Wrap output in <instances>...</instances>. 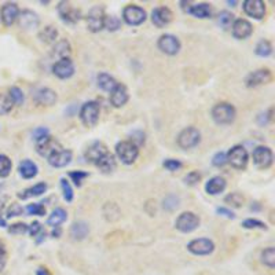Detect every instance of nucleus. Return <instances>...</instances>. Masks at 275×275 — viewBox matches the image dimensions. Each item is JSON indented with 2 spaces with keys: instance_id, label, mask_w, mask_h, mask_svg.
<instances>
[{
  "instance_id": "obj_1",
  "label": "nucleus",
  "mask_w": 275,
  "mask_h": 275,
  "mask_svg": "<svg viewBox=\"0 0 275 275\" xmlns=\"http://www.w3.org/2000/svg\"><path fill=\"white\" fill-rule=\"evenodd\" d=\"M235 116H237V110L231 103L220 102L215 105L213 109H212V118L219 126L231 124L235 120Z\"/></svg>"
},
{
  "instance_id": "obj_2",
  "label": "nucleus",
  "mask_w": 275,
  "mask_h": 275,
  "mask_svg": "<svg viewBox=\"0 0 275 275\" xmlns=\"http://www.w3.org/2000/svg\"><path fill=\"white\" fill-rule=\"evenodd\" d=\"M116 154L117 157L121 160L123 164L131 165L135 163L139 156V147L134 145L131 140H123L116 145Z\"/></svg>"
},
{
  "instance_id": "obj_3",
  "label": "nucleus",
  "mask_w": 275,
  "mask_h": 275,
  "mask_svg": "<svg viewBox=\"0 0 275 275\" xmlns=\"http://www.w3.org/2000/svg\"><path fill=\"white\" fill-rule=\"evenodd\" d=\"M99 114H101V107L99 103L95 101L85 102L80 110V120L85 127H95L99 121Z\"/></svg>"
},
{
  "instance_id": "obj_4",
  "label": "nucleus",
  "mask_w": 275,
  "mask_h": 275,
  "mask_svg": "<svg viewBox=\"0 0 275 275\" xmlns=\"http://www.w3.org/2000/svg\"><path fill=\"white\" fill-rule=\"evenodd\" d=\"M201 142V132L194 127H187L177 135V146L180 149H193Z\"/></svg>"
},
{
  "instance_id": "obj_5",
  "label": "nucleus",
  "mask_w": 275,
  "mask_h": 275,
  "mask_svg": "<svg viewBox=\"0 0 275 275\" xmlns=\"http://www.w3.org/2000/svg\"><path fill=\"white\" fill-rule=\"evenodd\" d=\"M227 157V163L235 169H245L249 161V156H248L247 149L241 145H237L229 150V153L226 154Z\"/></svg>"
},
{
  "instance_id": "obj_6",
  "label": "nucleus",
  "mask_w": 275,
  "mask_h": 275,
  "mask_svg": "<svg viewBox=\"0 0 275 275\" xmlns=\"http://www.w3.org/2000/svg\"><path fill=\"white\" fill-rule=\"evenodd\" d=\"M200 222V218H198L194 212H183L182 215H179V218H177L176 222H175V227H176V230H179L180 233L189 234L198 229Z\"/></svg>"
},
{
  "instance_id": "obj_7",
  "label": "nucleus",
  "mask_w": 275,
  "mask_h": 275,
  "mask_svg": "<svg viewBox=\"0 0 275 275\" xmlns=\"http://www.w3.org/2000/svg\"><path fill=\"white\" fill-rule=\"evenodd\" d=\"M146 18H147L146 11L139 6L128 5L123 10V19L131 26H138L140 23L145 22Z\"/></svg>"
},
{
  "instance_id": "obj_8",
  "label": "nucleus",
  "mask_w": 275,
  "mask_h": 275,
  "mask_svg": "<svg viewBox=\"0 0 275 275\" xmlns=\"http://www.w3.org/2000/svg\"><path fill=\"white\" fill-rule=\"evenodd\" d=\"M187 251L196 256H208L215 251V243L209 238H196L187 243Z\"/></svg>"
},
{
  "instance_id": "obj_9",
  "label": "nucleus",
  "mask_w": 275,
  "mask_h": 275,
  "mask_svg": "<svg viewBox=\"0 0 275 275\" xmlns=\"http://www.w3.org/2000/svg\"><path fill=\"white\" fill-rule=\"evenodd\" d=\"M253 164L259 169H268L272 165V150L267 146H257L252 154Z\"/></svg>"
},
{
  "instance_id": "obj_10",
  "label": "nucleus",
  "mask_w": 275,
  "mask_h": 275,
  "mask_svg": "<svg viewBox=\"0 0 275 275\" xmlns=\"http://www.w3.org/2000/svg\"><path fill=\"white\" fill-rule=\"evenodd\" d=\"M157 46H159L160 51L164 52V54H167V55H176L177 52L180 51L182 44H180V40L176 36H173L171 33H165V35H163L159 39Z\"/></svg>"
},
{
  "instance_id": "obj_11",
  "label": "nucleus",
  "mask_w": 275,
  "mask_h": 275,
  "mask_svg": "<svg viewBox=\"0 0 275 275\" xmlns=\"http://www.w3.org/2000/svg\"><path fill=\"white\" fill-rule=\"evenodd\" d=\"M180 5H182L183 10L186 13L196 17V18L205 19L209 18L212 15V9H210L209 3H196V5H193L190 2H182Z\"/></svg>"
},
{
  "instance_id": "obj_12",
  "label": "nucleus",
  "mask_w": 275,
  "mask_h": 275,
  "mask_svg": "<svg viewBox=\"0 0 275 275\" xmlns=\"http://www.w3.org/2000/svg\"><path fill=\"white\" fill-rule=\"evenodd\" d=\"M272 80V73H271L270 69H257L252 73H249L245 80V83L249 88H253V87H259V85H264L271 83Z\"/></svg>"
},
{
  "instance_id": "obj_13",
  "label": "nucleus",
  "mask_w": 275,
  "mask_h": 275,
  "mask_svg": "<svg viewBox=\"0 0 275 275\" xmlns=\"http://www.w3.org/2000/svg\"><path fill=\"white\" fill-rule=\"evenodd\" d=\"M105 11H103L102 7L99 6H95L91 9V11L88 13V17H87V26H88V30L91 32L97 33L99 30L103 29V22H105Z\"/></svg>"
},
{
  "instance_id": "obj_14",
  "label": "nucleus",
  "mask_w": 275,
  "mask_h": 275,
  "mask_svg": "<svg viewBox=\"0 0 275 275\" xmlns=\"http://www.w3.org/2000/svg\"><path fill=\"white\" fill-rule=\"evenodd\" d=\"M52 73H54L58 79H70L72 76L75 75V64L72 62L70 58L59 59V61H56L55 64L52 65Z\"/></svg>"
},
{
  "instance_id": "obj_15",
  "label": "nucleus",
  "mask_w": 275,
  "mask_h": 275,
  "mask_svg": "<svg viewBox=\"0 0 275 275\" xmlns=\"http://www.w3.org/2000/svg\"><path fill=\"white\" fill-rule=\"evenodd\" d=\"M58 14L61 17V19L64 22L69 23V25H73V23L79 22L80 21V11L77 9H75L73 6L68 3V2H61L59 6H58Z\"/></svg>"
},
{
  "instance_id": "obj_16",
  "label": "nucleus",
  "mask_w": 275,
  "mask_h": 275,
  "mask_svg": "<svg viewBox=\"0 0 275 275\" xmlns=\"http://www.w3.org/2000/svg\"><path fill=\"white\" fill-rule=\"evenodd\" d=\"M17 21H18L19 28L23 29V30H33V29L39 28V23H40L39 15L35 11H32V10L19 11Z\"/></svg>"
},
{
  "instance_id": "obj_17",
  "label": "nucleus",
  "mask_w": 275,
  "mask_h": 275,
  "mask_svg": "<svg viewBox=\"0 0 275 275\" xmlns=\"http://www.w3.org/2000/svg\"><path fill=\"white\" fill-rule=\"evenodd\" d=\"M242 9L245 14L255 19L264 18V15H266V3L261 0H245Z\"/></svg>"
},
{
  "instance_id": "obj_18",
  "label": "nucleus",
  "mask_w": 275,
  "mask_h": 275,
  "mask_svg": "<svg viewBox=\"0 0 275 275\" xmlns=\"http://www.w3.org/2000/svg\"><path fill=\"white\" fill-rule=\"evenodd\" d=\"M59 149H62L59 143L50 135H47L46 138H43V139H40L39 142H36V150H38V153L40 154V156H43V157H47V159Z\"/></svg>"
},
{
  "instance_id": "obj_19",
  "label": "nucleus",
  "mask_w": 275,
  "mask_h": 275,
  "mask_svg": "<svg viewBox=\"0 0 275 275\" xmlns=\"http://www.w3.org/2000/svg\"><path fill=\"white\" fill-rule=\"evenodd\" d=\"M231 30H233L234 38L238 39V40H245V39H248L252 35L253 26L248 19L239 18L234 21Z\"/></svg>"
},
{
  "instance_id": "obj_20",
  "label": "nucleus",
  "mask_w": 275,
  "mask_h": 275,
  "mask_svg": "<svg viewBox=\"0 0 275 275\" xmlns=\"http://www.w3.org/2000/svg\"><path fill=\"white\" fill-rule=\"evenodd\" d=\"M173 14L168 7H156L151 13V21L157 28H164L172 22Z\"/></svg>"
},
{
  "instance_id": "obj_21",
  "label": "nucleus",
  "mask_w": 275,
  "mask_h": 275,
  "mask_svg": "<svg viewBox=\"0 0 275 275\" xmlns=\"http://www.w3.org/2000/svg\"><path fill=\"white\" fill-rule=\"evenodd\" d=\"M72 151L66 149H59L56 150L55 153H52L48 157V164L54 167V168H64L66 165H69L72 161Z\"/></svg>"
},
{
  "instance_id": "obj_22",
  "label": "nucleus",
  "mask_w": 275,
  "mask_h": 275,
  "mask_svg": "<svg viewBox=\"0 0 275 275\" xmlns=\"http://www.w3.org/2000/svg\"><path fill=\"white\" fill-rule=\"evenodd\" d=\"M19 9L17 3H6L0 11V18L5 23V26H11L18 19Z\"/></svg>"
},
{
  "instance_id": "obj_23",
  "label": "nucleus",
  "mask_w": 275,
  "mask_h": 275,
  "mask_svg": "<svg viewBox=\"0 0 275 275\" xmlns=\"http://www.w3.org/2000/svg\"><path fill=\"white\" fill-rule=\"evenodd\" d=\"M130 99V95H128V89H127L126 85H123L118 83L116 88L113 89L110 93V102L114 107H123L128 102Z\"/></svg>"
},
{
  "instance_id": "obj_24",
  "label": "nucleus",
  "mask_w": 275,
  "mask_h": 275,
  "mask_svg": "<svg viewBox=\"0 0 275 275\" xmlns=\"http://www.w3.org/2000/svg\"><path fill=\"white\" fill-rule=\"evenodd\" d=\"M58 95L54 89L51 88H40L35 95V101L42 106H52L55 105Z\"/></svg>"
},
{
  "instance_id": "obj_25",
  "label": "nucleus",
  "mask_w": 275,
  "mask_h": 275,
  "mask_svg": "<svg viewBox=\"0 0 275 275\" xmlns=\"http://www.w3.org/2000/svg\"><path fill=\"white\" fill-rule=\"evenodd\" d=\"M107 150H106V146L103 145V143H101V142H94L93 145L89 146L88 149L85 150V159H87V161H89V163H97L101 157H102L103 154H106Z\"/></svg>"
},
{
  "instance_id": "obj_26",
  "label": "nucleus",
  "mask_w": 275,
  "mask_h": 275,
  "mask_svg": "<svg viewBox=\"0 0 275 275\" xmlns=\"http://www.w3.org/2000/svg\"><path fill=\"white\" fill-rule=\"evenodd\" d=\"M227 186L226 183V179L222 176H213L212 179H209L205 185V190L208 194L210 196H218L220 193H223L224 189Z\"/></svg>"
},
{
  "instance_id": "obj_27",
  "label": "nucleus",
  "mask_w": 275,
  "mask_h": 275,
  "mask_svg": "<svg viewBox=\"0 0 275 275\" xmlns=\"http://www.w3.org/2000/svg\"><path fill=\"white\" fill-rule=\"evenodd\" d=\"M95 165H97V168H98L101 172L110 173L116 169V159H114L113 154L107 151L106 154H103L102 157L95 163Z\"/></svg>"
},
{
  "instance_id": "obj_28",
  "label": "nucleus",
  "mask_w": 275,
  "mask_h": 275,
  "mask_svg": "<svg viewBox=\"0 0 275 275\" xmlns=\"http://www.w3.org/2000/svg\"><path fill=\"white\" fill-rule=\"evenodd\" d=\"M19 175L23 177V179H33L36 176L39 172V168L36 164L30 161V160H22L18 165Z\"/></svg>"
},
{
  "instance_id": "obj_29",
  "label": "nucleus",
  "mask_w": 275,
  "mask_h": 275,
  "mask_svg": "<svg viewBox=\"0 0 275 275\" xmlns=\"http://www.w3.org/2000/svg\"><path fill=\"white\" fill-rule=\"evenodd\" d=\"M89 233L88 224L85 222H75L70 227V237L75 241H83Z\"/></svg>"
},
{
  "instance_id": "obj_30",
  "label": "nucleus",
  "mask_w": 275,
  "mask_h": 275,
  "mask_svg": "<svg viewBox=\"0 0 275 275\" xmlns=\"http://www.w3.org/2000/svg\"><path fill=\"white\" fill-rule=\"evenodd\" d=\"M70 52H72V47H70V43L66 39H62L59 42H56L54 48H52V56L58 58V61L64 59V58H69Z\"/></svg>"
},
{
  "instance_id": "obj_31",
  "label": "nucleus",
  "mask_w": 275,
  "mask_h": 275,
  "mask_svg": "<svg viewBox=\"0 0 275 275\" xmlns=\"http://www.w3.org/2000/svg\"><path fill=\"white\" fill-rule=\"evenodd\" d=\"M47 191V183L46 182H40L38 185H35L32 187H28L25 189L23 191L18 193V198L21 200H28V198H32V197H39L42 196L43 193Z\"/></svg>"
},
{
  "instance_id": "obj_32",
  "label": "nucleus",
  "mask_w": 275,
  "mask_h": 275,
  "mask_svg": "<svg viewBox=\"0 0 275 275\" xmlns=\"http://www.w3.org/2000/svg\"><path fill=\"white\" fill-rule=\"evenodd\" d=\"M97 83H98V87L102 91H106V93H112L113 89L116 88L118 83L116 81L114 77H112L110 75L107 73H99L98 77H97Z\"/></svg>"
},
{
  "instance_id": "obj_33",
  "label": "nucleus",
  "mask_w": 275,
  "mask_h": 275,
  "mask_svg": "<svg viewBox=\"0 0 275 275\" xmlns=\"http://www.w3.org/2000/svg\"><path fill=\"white\" fill-rule=\"evenodd\" d=\"M68 219V213L64 208H56V209L52 210V213L48 216L47 219V223L51 227H59L65 220Z\"/></svg>"
},
{
  "instance_id": "obj_34",
  "label": "nucleus",
  "mask_w": 275,
  "mask_h": 275,
  "mask_svg": "<svg viewBox=\"0 0 275 275\" xmlns=\"http://www.w3.org/2000/svg\"><path fill=\"white\" fill-rule=\"evenodd\" d=\"M56 38H58V30H56L54 26L48 25L44 29L40 30L39 33V39L42 40L43 43H47V44H51V43H55Z\"/></svg>"
},
{
  "instance_id": "obj_35",
  "label": "nucleus",
  "mask_w": 275,
  "mask_h": 275,
  "mask_svg": "<svg viewBox=\"0 0 275 275\" xmlns=\"http://www.w3.org/2000/svg\"><path fill=\"white\" fill-rule=\"evenodd\" d=\"M261 263L264 264V266H267L268 268H274L275 267V248L270 247L267 248V249H264L263 252H261Z\"/></svg>"
},
{
  "instance_id": "obj_36",
  "label": "nucleus",
  "mask_w": 275,
  "mask_h": 275,
  "mask_svg": "<svg viewBox=\"0 0 275 275\" xmlns=\"http://www.w3.org/2000/svg\"><path fill=\"white\" fill-rule=\"evenodd\" d=\"M224 202L229 204L230 206H234V208H241V206L245 204V198L241 193H230L229 196L224 198Z\"/></svg>"
},
{
  "instance_id": "obj_37",
  "label": "nucleus",
  "mask_w": 275,
  "mask_h": 275,
  "mask_svg": "<svg viewBox=\"0 0 275 275\" xmlns=\"http://www.w3.org/2000/svg\"><path fill=\"white\" fill-rule=\"evenodd\" d=\"M255 52H256V55L261 56V58H267L272 54V46L268 40H260L257 43Z\"/></svg>"
},
{
  "instance_id": "obj_38",
  "label": "nucleus",
  "mask_w": 275,
  "mask_h": 275,
  "mask_svg": "<svg viewBox=\"0 0 275 275\" xmlns=\"http://www.w3.org/2000/svg\"><path fill=\"white\" fill-rule=\"evenodd\" d=\"M13 163L6 154H0V177H7L11 173Z\"/></svg>"
},
{
  "instance_id": "obj_39",
  "label": "nucleus",
  "mask_w": 275,
  "mask_h": 275,
  "mask_svg": "<svg viewBox=\"0 0 275 275\" xmlns=\"http://www.w3.org/2000/svg\"><path fill=\"white\" fill-rule=\"evenodd\" d=\"M234 15L230 13V11H222L219 15H218V23L220 25V28L229 29L230 26H233L234 23Z\"/></svg>"
},
{
  "instance_id": "obj_40",
  "label": "nucleus",
  "mask_w": 275,
  "mask_h": 275,
  "mask_svg": "<svg viewBox=\"0 0 275 275\" xmlns=\"http://www.w3.org/2000/svg\"><path fill=\"white\" fill-rule=\"evenodd\" d=\"M13 107H14V103L11 102V99L9 98V95L0 94V116H5V114L11 112Z\"/></svg>"
},
{
  "instance_id": "obj_41",
  "label": "nucleus",
  "mask_w": 275,
  "mask_h": 275,
  "mask_svg": "<svg viewBox=\"0 0 275 275\" xmlns=\"http://www.w3.org/2000/svg\"><path fill=\"white\" fill-rule=\"evenodd\" d=\"M120 26H121V22H120V19L117 18L116 15H106L105 17L103 28H106L110 32H114L117 29H120Z\"/></svg>"
},
{
  "instance_id": "obj_42",
  "label": "nucleus",
  "mask_w": 275,
  "mask_h": 275,
  "mask_svg": "<svg viewBox=\"0 0 275 275\" xmlns=\"http://www.w3.org/2000/svg\"><path fill=\"white\" fill-rule=\"evenodd\" d=\"M9 98L14 105H22L25 101V95H23L22 89L18 87H11L9 91Z\"/></svg>"
},
{
  "instance_id": "obj_43",
  "label": "nucleus",
  "mask_w": 275,
  "mask_h": 275,
  "mask_svg": "<svg viewBox=\"0 0 275 275\" xmlns=\"http://www.w3.org/2000/svg\"><path fill=\"white\" fill-rule=\"evenodd\" d=\"M61 189H62V194H64V200L66 202H72L73 198H75V193H73V189L70 186V183L66 180L65 177L61 179Z\"/></svg>"
},
{
  "instance_id": "obj_44",
  "label": "nucleus",
  "mask_w": 275,
  "mask_h": 275,
  "mask_svg": "<svg viewBox=\"0 0 275 275\" xmlns=\"http://www.w3.org/2000/svg\"><path fill=\"white\" fill-rule=\"evenodd\" d=\"M242 227L248 230H253V229H260V230H267L266 223H263L260 220L257 219H247L242 222Z\"/></svg>"
},
{
  "instance_id": "obj_45",
  "label": "nucleus",
  "mask_w": 275,
  "mask_h": 275,
  "mask_svg": "<svg viewBox=\"0 0 275 275\" xmlns=\"http://www.w3.org/2000/svg\"><path fill=\"white\" fill-rule=\"evenodd\" d=\"M26 212L29 215H35V216H44L46 215V206L43 205V204H39V202L29 204L26 206Z\"/></svg>"
},
{
  "instance_id": "obj_46",
  "label": "nucleus",
  "mask_w": 275,
  "mask_h": 275,
  "mask_svg": "<svg viewBox=\"0 0 275 275\" xmlns=\"http://www.w3.org/2000/svg\"><path fill=\"white\" fill-rule=\"evenodd\" d=\"M69 177L76 186L80 187L85 177H88V172H85V171H72V172H69Z\"/></svg>"
},
{
  "instance_id": "obj_47",
  "label": "nucleus",
  "mask_w": 275,
  "mask_h": 275,
  "mask_svg": "<svg viewBox=\"0 0 275 275\" xmlns=\"http://www.w3.org/2000/svg\"><path fill=\"white\" fill-rule=\"evenodd\" d=\"M9 233L13 235H22L28 233V226L25 223H14L9 227Z\"/></svg>"
},
{
  "instance_id": "obj_48",
  "label": "nucleus",
  "mask_w": 275,
  "mask_h": 275,
  "mask_svg": "<svg viewBox=\"0 0 275 275\" xmlns=\"http://www.w3.org/2000/svg\"><path fill=\"white\" fill-rule=\"evenodd\" d=\"M183 180H185V183L189 185V186H196L197 183L201 180V173L198 172V171H191V172L187 173Z\"/></svg>"
},
{
  "instance_id": "obj_49",
  "label": "nucleus",
  "mask_w": 275,
  "mask_h": 275,
  "mask_svg": "<svg viewBox=\"0 0 275 275\" xmlns=\"http://www.w3.org/2000/svg\"><path fill=\"white\" fill-rule=\"evenodd\" d=\"M23 213V208L19 204H11L9 206V209L6 212V219H10V218H15V216H21Z\"/></svg>"
},
{
  "instance_id": "obj_50",
  "label": "nucleus",
  "mask_w": 275,
  "mask_h": 275,
  "mask_svg": "<svg viewBox=\"0 0 275 275\" xmlns=\"http://www.w3.org/2000/svg\"><path fill=\"white\" fill-rule=\"evenodd\" d=\"M164 168L168 169V171H171V172H175V171H177V169L182 168V163L179 161V160H175V159H168L165 160L163 163Z\"/></svg>"
},
{
  "instance_id": "obj_51",
  "label": "nucleus",
  "mask_w": 275,
  "mask_h": 275,
  "mask_svg": "<svg viewBox=\"0 0 275 275\" xmlns=\"http://www.w3.org/2000/svg\"><path fill=\"white\" fill-rule=\"evenodd\" d=\"M179 206V198L175 196H168L164 200V208L167 210H175Z\"/></svg>"
},
{
  "instance_id": "obj_52",
  "label": "nucleus",
  "mask_w": 275,
  "mask_h": 275,
  "mask_svg": "<svg viewBox=\"0 0 275 275\" xmlns=\"http://www.w3.org/2000/svg\"><path fill=\"white\" fill-rule=\"evenodd\" d=\"M212 164H213L216 168H222L224 167L226 164H227V157H226V154L223 151H219V153H216L213 156V159H212Z\"/></svg>"
},
{
  "instance_id": "obj_53",
  "label": "nucleus",
  "mask_w": 275,
  "mask_h": 275,
  "mask_svg": "<svg viewBox=\"0 0 275 275\" xmlns=\"http://www.w3.org/2000/svg\"><path fill=\"white\" fill-rule=\"evenodd\" d=\"M132 138H131V142L136 145L139 147L140 145H143L145 143V134L142 132V131H135V132H132Z\"/></svg>"
},
{
  "instance_id": "obj_54",
  "label": "nucleus",
  "mask_w": 275,
  "mask_h": 275,
  "mask_svg": "<svg viewBox=\"0 0 275 275\" xmlns=\"http://www.w3.org/2000/svg\"><path fill=\"white\" fill-rule=\"evenodd\" d=\"M47 135H50V132H48V130H47L46 127H39V128H36V130L33 131V139L36 140V142H39L40 139H43V138H46Z\"/></svg>"
},
{
  "instance_id": "obj_55",
  "label": "nucleus",
  "mask_w": 275,
  "mask_h": 275,
  "mask_svg": "<svg viewBox=\"0 0 275 275\" xmlns=\"http://www.w3.org/2000/svg\"><path fill=\"white\" fill-rule=\"evenodd\" d=\"M43 231V227L42 224L39 223V222H33L30 226H28V233L30 234V237L36 238L39 235V234Z\"/></svg>"
},
{
  "instance_id": "obj_56",
  "label": "nucleus",
  "mask_w": 275,
  "mask_h": 275,
  "mask_svg": "<svg viewBox=\"0 0 275 275\" xmlns=\"http://www.w3.org/2000/svg\"><path fill=\"white\" fill-rule=\"evenodd\" d=\"M216 212L219 215H222V216H224V218H227V219H234V218H235V215H234L230 209H227V208H218Z\"/></svg>"
},
{
  "instance_id": "obj_57",
  "label": "nucleus",
  "mask_w": 275,
  "mask_h": 275,
  "mask_svg": "<svg viewBox=\"0 0 275 275\" xmlns=\"http://www.w3.org/2000/svg\"><path fill=\"white\" fill-rule=\"evenodd\" d=\"M6 263H7V253L6 251H3V252H0V272L5 270Z\"/></svg>"
},
{
  "instance_id": "obj_58",
  "label": "nucleus",
  "mask_w": 275,
  "mask_h": 275,
  "mask_svg": "<svg viewBox=\"0 0 275 275\" xmlns=\"http://www.w3.org/2000/svg\"><path fill=\"white\" fill-rule=\"evenodd\" d=\"M38 275H51V272L47 270V268H44V267H40L38 270Z\"/></svg>"
},
{
  "instance_id": "obj_59",
  "label": "nucleus",
  "mask_w": 275,
  "mask_h": 275,
  "mask_svg": "<svg viewBox=\"0 0 275 275\" xmlns=\"http://www.w3.org/2000/svg\"><path fill=\"white\" fill-rule=\"evenodd\" d=\"M51 235L54 238H59V235H61V229H59V227H55V229L52 230Z\"/></svg>"
},
{
  "instance_id": "obj_60",
  "label": "nucleus",
  "mask_w": 275,
  "mask_h": 275,
  "mask_svg": "<svg viewBox=\"0 0 275 275\" xmlns=\"http://www.w3.org/2000/svg\"><path fill=\"white\" fill-rule=\"evenodd\" d=\"M46 235H47V234H46V231H42V233H40V234H39V235H38V239H36V241H38V243H40V242H42V241H43V239H44V238H46Z\"/></svg>"
},
{
  "instance_id": "obj_61",
  "label": "nucleus",
  "mask_w": 275,
  "mask_h": 275,
  "mask_svg": "<svg viewBox=\"0 0 275 275\" xmlns=\"http://www.w3.org/2000/svg\"><path fill=\"white\" fill-rule=\"evenodd\" d=\"M5 251V245H3V242L0 241V252H3Z\"/></svg>"
}]
</instances>
